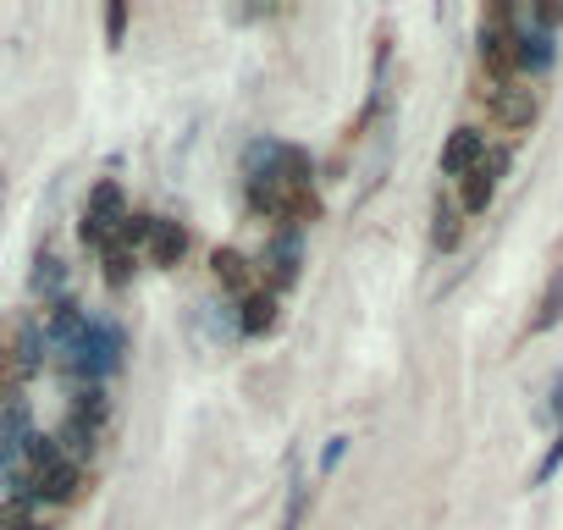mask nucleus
<instances>
[{"mask_svg":"<svg viewBox=\"0 0 563 530\" xmlns=\"http://www.w3.org/2000/svg\"><path fill=\"white\" fill-rule=\"evenodd\" d=\"M122 221H128V194H122V183L100 177V183L89 188L84 210H78V238H84L89 249H106V243L122 232Z\"/></svg>","mask_w":563,"mask_h":530,"instance_id":"f03ea898","label":"nucleus"},{"mask_svg":"<svg viewBox=\"0 0 563 530\" xmlns=\"http://www.w3.org/2000/svg\"><path fill=\"white\" fill-rule=\"evenodd\" d=\"M547 398H552V404H547V415H552V426L563 431V376L552 382V393H547Z\"/></svg>","mask_w":563,"mask_h":530,"instance_id":"b1692460","label":"nucleus"},{"mask_svg":"<svg viewBox=\"0 0 563 530\" xmlns=\"http://www.w3.org/2000/svg\"><path fill=\"white\" fill-rule=\"evenodd\" d=\"M558 316H563V272H552V283H547V294H541V310H536L530 332H547Z\"/></svg>","mask_w":563,"mask_h":530,"instance_id":"a211bd4d","label":"nucleus"},{"mask_svg":"<svg viewBox=\"0 0 563 530\" xmlns=\"http://www.w3.org/2000/svg\"><path fill=\"white\" fill-rule=\"evenodd\" d=\"M210 277H216V288H221V294L249 299V294L260 288V265H254L243 249H216V254H210Z\"/></svg>","mask_w":563,"mask_h":530,"instance_id":"0eeeda50","label":"nucleus"},{"mask_svg":"<svg viewBox=\"0 0 563 530\" xmlns=\"http://www.w3.org/2000/svg\"><path fill=\"white\" fill-rule=\"evenodd\" d=\"M508 166H514V150H508V144H492V150H486V161H481V166H470V172L453 183L459 210H464V216H486V210H492V199H497V188H503V177H508Z\"/></svg>","mask_w":563,"mask_h":530,"instance_id":"20e7f679","label":"nucleus"},{"mask_svg":"<svg viewBox=\"0 0 563 530\" xmlns=\"http://www.w3.org/2000/svg\"><path fill=\"white\" fill-rule=\"evenodd\" d=\"M84 486H89V475H84V464H73V459H51V464H40V470L29 475L34 503H56V508L78 503Z\"/></svg>","mask_w":563,"mask_h":530,"instance_id":"39448f33","label":"nucleus"},{"mask_svg":"<svg viewBox=\"0 0 563 530\" xmlns=\"http://www.w3.org/2000/svg\"><path fill=\"white\" fill-rule=\"evenodd\" d=\"M475 100L486 106L492 128L508 133V139L530 133L536 117H541V89H536L530 78H514V84H486V78H475Z\"/></svg>","mask_w":563,"mask_h":530,"instance_id":"f257e3e1","label":"nucleus"},{"mask_svg":"<svg viewBox=\"0 0 563 530\" xmlns=\"http://www.w3.org/2000/svg\"><path fill=\"white\" fill-rule=\"evenodd\" d=\"M51 437H56L62 459H73V464H89L95 448H100V426H89V420H78V415H67L62 431H51Z\"/></svg>","mask_w":563,"mask_h":530,"instance_id":"ddd939ff","label":"nucleus"},{"mask_svg":"<svg viewBox=\"0 0 563 530\" xmlns=\"http://www.w3.org/2000/svg\"><path fill=\"white\" fill-rule=\"evenodd\" d=\"M155 227H161V216H150V210H128V221H122L117 243H122V249H133V254H144V249H150V238H155Z\"/></svg>","mask_w":563,"mask_h":530,"instance_id":"f3484780","label":"nucleus"},{"mask_svg":"<svg viewBox=\"0 0 563 530\" xmlns=\"http://www.w3.org/2000/svg\"><path fill=\"white\" fill-rule=\"evenodd\" d=\"M144 254H150V265H177L188 254V227H177V221L161 216V227H155V238H150Z\"/></svg>","mask_w":563,"mask_h":530,"instance_id":"dca6fc26","label":"nucleus"},{"mask_svg":"<svg viewBox=\"0 0 563 530\" xmlns=\"http://www.w3.org/2000/svg\"><path fill=\"white\" fill-rule=\"evenodd\" d=\"M29 288H34V299H45V310H51L56 299H67V265H62L56 254H40V260H34Z\"/></svg>","mask_w":563,"mask_h":530,"instance_id":"4468645a","label":"nucleus"},{"mask_svg":"<svg viewBox=\"0 0 563 530\" xmlns=\"http://www.w3.org/2000/svg\"><path fill=\"white\" fill-rule=\"evenodd\" d=\"M486 150H492V139H486L475 122H459V128L442 139V177H453V183H459L470 166H481V161H486Z\"/></svg>","mask_w":563,"mask_h":530,"instance_id":"423d86ee","label":"nucleus"},{"mask_svg":"<svg viewBox=\"0 0 563 530\" xmlns=\"http://www.w3.org/2000/svg\"><path fill=\"white\" fill-rule=\"evenodd\" d=\"M343 453H349V437H332V442H327V453H321V470H338V464H343Z\"/></svg>","mask_w":563,"mask_h":530,"instance_id":"4be33fe9","label":"nucleus"},{"mask_svg":"<svg viewBox=\"0 0 563 530\" xmlns=\"http://www.w3.org/2000/svg\"><path fill=\"white\" fill-rule=\"evenodd\" d=\"M122 34H128V7H111V12H106V40L122 45Z\"/></svg>","mask_w":563,"mask_h":530,"instance_id":"412c9836","label":"nucleus"},{"mask_svg":"<svg viewBox=\"0 0 563 530\" xmlns=\"http://www.w3.org/2000/svg\"><path fill=\"white\" fill-rule=\"evenodd\" d=\"M7 349H12V360H18L23 382H29V376H40V371H45V360H51V338H45V321H23V327H18V338H12Z\"/></svg>","mask_w":563,"mask_h":530,"instance_id":"9d476101","label":"nucleus"},{"mask_svg":"<svg viewBox=\"0 0 563 530\" xmlns=\"http://www.w3.org/2000/svg\"><path fill=\"white\" fill-rule=\"evenodd\" d=\"M305 508H310V481L294 475V492H288V514H282V530H299L305 525Z\"/></svg>","mask_w":563,"mask_h":530,"instance_id":"6ab92c4d","label":"nucleus"},{"mask_svg":"<svg viewBox=\"0 0 563 530\" xmlns=\"http://www.w3.org/2000/svg\"><path fill=\"white\" fill-rule=\"evenodd\" d=\"M558 464H563V431H558V442L547 448V459H541V470H536V481H547V475H552Z\"/></svg>","mask_w":563,"mask_h":530,"instance_id":"5701e85b","label":"nucleus"},{"mask_svg":"<svg viewBox=\"0 0 563 530\" xmlns=\"http://www.w3.org/2000/svg\"><path fill=\"white\" fill-rule=\"evenodd\" d=\"M288 194H294V188L282 183V177H271V172H265V177H249V210L265 216L271 227H282V216H288Z\"/></svg>","mask_w":563,"mask_h":530,"instance_id":"f8f14e48","label":"nucleus"},{"mask_svg":"<svg viewBox=\"0 0 563 530\" xmlns=\"http://www.w3.org/2000/svg\"><path fill=\"white\" fill-rule=\"evenodd\" d=\"M282 321V299L271 288H254L249 299H238V332L243 338H271Z\"/></svg>","mask_w":563,"mask_h":530,"instance_id":"1a4fd4ad","label":"nucleus"},{"mask_svg":"<svg viewBox=\"0 0 563 530\" xmlns=\"http://www.w3.org/2000/svg\"><path fill=\"white\" fill-rule=\"evenodd\" d=\"M514 51H519V78H530V84L558 62V40L541 34V29H525V23H519V45Z\"/></svg>","mask_w":563,"mask_h":530,"instance_id":"9b49d317","label":"nucleus"},{"mask_svg":"<svg viewBox=\"0 0 563 530\" xmlns=\"http://www.w3.org/2000/svg\"><path fill=\"white\" fill-rule=\"evenodd\" d=\"M254 265H260V288H271L282 299V294L299 283V272H305V232L271 227V238H265V249H260Z\"/></svg>","mask_w":563,"mask_h":530,"instance_id":"7ed1b4c3","label":"nucleus"},{"mask_svg":"<svg viewBox=\"0 0 563 530\" xmlns=\"http://www.w3.org/2000/svg\"><path fill=\"white\" fill-rule=\"evenodd\" d=\"M0 530H51V525H40V519L29 514V519H7V525H0Z\"/></svg>","mask_w":563,"mask_h":530,"instance_id":"393cba45","label":"nucleus"},{"mask_svg":"<svg viewBox=\"0 0 563 530\" xmlns=\"http://www.w3.org/2000/svg\"><path fill=\"white\" fill-rule=\"evenodd\" d=\"M133 272H139V254H133V249H122V243L111 238V243L100 249V277H106V288H111V294H122V288L133 283Z\"/></svg>","mask_w":563,"mask_h":530,"instance_id":"2eb2a0df","label":"nucleus"},{"mask_svg":"<svg viewBox=\"0 0 563 530\" xmlns=\"http://www.w3.org/2000/svg\"><path fill=\"white\" fill-rule=\"evenodd\" d=\"M464 210H459V199H453V188H437V199H431V249H442V254H453L459 243H464Z\"/></svg>","mask_w":563,"mask_h":530,"instance_id":"6e6552de","label":"nucleus"},{"mask_svg":"<svg viewBox=\"0 0 563 530\" xmlns=\"http://www.w3.org/2000/svg\"><path fill=\"white\" fill-rule=\"evenodd\" d=\"M23 393V371H18V360H12V349L0 343V404H12Z\"/></svg>","mask_w":563,"mask_h":530,"instance_id":"aec40b11","label":"nucleus"}]
</instances>
